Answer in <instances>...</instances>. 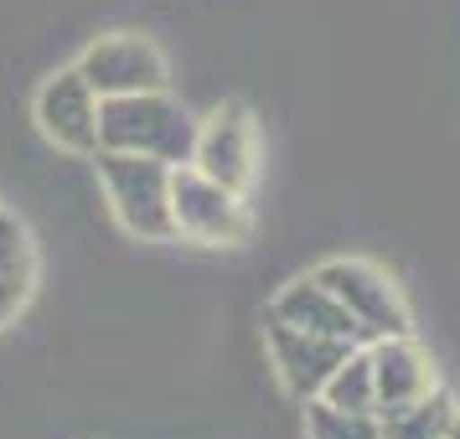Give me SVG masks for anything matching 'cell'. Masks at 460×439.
I'll return each instance as SVG.
<instances>
[{
	"label": "cell",
	"mask_w": 460,
	"mask_h": 439,
	"mask_svg": "<svg viewBox=\"0 0 460 439\" xmlns=\"http://www.w3.org/2000/svg\"><path fill=\"white\" fill-rule=\"evenodd\" d=\"M373 388H377V414L388 408H403L424 398L429 388H439V367L435 356L419 347L414 336H388V341H373Z\"/></svg>",
	"instance_id": "obj_9"
},
{
	"label": "cell",
	"mask_w": 460,
	"mask_h": 439,
	"mask_svg": "<svg viewBox=\"0 0 460 439\" xmlns=\"http://www.w3.org/2000/svg\"><path fill=\"white\" fill-rule=\"evenodd\" d=\"M357 341H336V336H321V331H300V326H285L264 315V352L274 362V377L285 382V393H295L300 403L315 398L326 388V377L341 367V356L352 352Z\"/></svg>",
	"instance_id": "obj_8"
},
{
	"label": "cell",
	"mask_w": 460,
	"mask_h": 439,
	"mask_svg": "<svg viewBox=\"0 0 460 439\" xmlns=\"http://www.w3.org/2000/svg\"><path fill=\"white\" fill-rule=\"evenodd\" d=\"M78 73L88 78V88H93L99 99L155 93V88L171 83L161 47L150 42V37H140V31H109L99 42H88L84 57H78Z\"/></svg>",
	"instance_id": "obj_6"
},
{
	"label": "cell",
	"mask_w": 460,
	"mask_h": 439,
	"mask_svg": "<svg viewBox=\"0 0 460 439\" xmlns=\"http://www.w3.org/2000/svg\"><path fill=\"white\" fill-rule=\"evenodd\" d=\"M37 274H42V259H37L31 228H26L16 212L0 207V331L16 326V315L31 305Z\"/></svg>",
	"instance_id": "obj_11"
},
{
	"label": "cell",
	"mask_w": 460,
	"mask_h": 439,
	"mask_svg": "<svg viewBox=\"0 0 460 439\" xmlns=\"http://www.w3.org/2000/svg\"><path fill=\"white\" fill-rule=\"evenodd\" d=\"M270 315L285 320V326H300V331H321V336H336V341H357V326L352 315L341 311L336 300L315 274H295L290 285H279L270 300ZM362 347V341H357Z\"/></svg>",
	"instance_id": "obj_10"
},
{
	"label": "cell",
	"mask_w": 460,
	"mask_h": 439,
	"mask_svg": "<svg viewBox=\"0 0 460 439\" xmlns=\"http://www.w3.org/2000/svg\"><path fill=\"white\" fill-rule=\"evenodd\" d=\"M191 145H197V119L166 88L99 99V150H129V155H155L166 166H191Z\"/></svg>",
	"instance_id": "obj_1"
},
{
	"label": "cell",
	"mask_w": 460,
	"mask_h": 439,
	"mask_svg": "<svg viewBox=\"0 0 460 439\" xmlns=\"http://www.w3.org/2000/svg\"><path fill=\"white\" fill-rule=\"evenodd\" d=\"M171 217H176V238H191L202 249H243L253 238V212L243 191H228L197 166L171 171Z\"/></svg>",
	"instance_id": "obj_4"
},
{
	"label": "cell",
	"mask_w": 460,
	"mask_h": 439,
	"mask_svg": "<svg viewBox=\"0 0 460 439\" xmlns=\"http://www.w3.org/2000/svg\"><path fill=\"white\" fill-rule=\"evenodd\" d=\"M445 439H460V408H456V418H450V429H445Z\"/></svg>",
	"instance_id": "obj_15"
},
{
	"label": "cell",
	"mask_w": 460,
	"mask_h": 439,
	"mask_svg": "<svg viewBox=\"0 0 460 439\" xmlns=\"http://www.w3.org/2000/svg\"><path fill=\"white\" fill-rule=\"evenodd\" d=\"M191 166L223 181L228 191L249 197L253 176H259V129L243 99L217 104L208 119H197V145H191Z\"/></svg>",
	"instance_id": "obj_5"
},
{
	"label": "cell",
	"mask_w": 460,
	"mask_h": 439,
	"mask_svg": "<svg viewBox=\"0 0 460 439\" xmlns=\"http://www.w3.org/2000/svg\"><path fill=\"white\" fill-rule=\"evenodd\" d=\"M456 408H460L456 393L439 382V388H429V393L414 398V403L377 414V429H383V439H445V429H450Z\"/></svg>",
	"instance_id": "obj_12"
},
{
	"label": "cell",
	"mask_w": 460,
	"mask_h": 439,
	"mask_svg": "<svg viewBox=\"0 0 460 439\" xmlns=\"http://www.w3.org/2000/svg\"><path fill=\"white\" fill-rule=\"evenodd\" d=\"M31 119L67 155H99V93L88 88L78 63L42 78L37 99H31Z\"/></svg>",
	"instance_id": "obj_7"
},
{
	"label": "cell",
	"mask_w": 460,
	"mask_h": 439,
	"mask_svg": "<svg viewBox=\"0 0 460 439\" xmlns=\"http://www.w3.org/2000/svg\"><path fill=\"white\" fill-rule=\"evenodd\" d=\"M311 274L341 300V311L352 315L362 347L388 341V336H414L409 300H403V290L394 285V274L377 269L373 259H326V264H315Z\"/></svg>",
	"instance_id": "obj_3"
},
{
	"label": "cell",
	"mask_w": 460,
	"mask_h": 439,
	"mask_svg": "<svg viewBox=\"0 0 460 439\" xmlns=\"http://www.w3.org/2000/svg\"><path fill=\"white\" fill-rule=\"evenodd\" d=\"M99 187L114 212V223L140 238V243H171L176 217H171V171L155 155H129V150H99Z\"/></svg>",
	"instance_id": "obj_2"
},
{
	"label": "cell",
	"mask_w": 460,
	"mask_h": 439,
	"mask_svg": "<svg viewBox=\"0 0 460 439\" xmlns=\"http://www.w3.org/2000/svg\"><path fill=\"white\" fill-rule=\"evenodd\" d=\"M315 398H326L336 408H347V414H373L377 418V388H373V352L367 347H352V352L341 356V367L326 377V388Z\"/></svg>",
	"instance_id": "obj_13"
},
{
	"label": "cell",
	"mask_w": 460,
	"mask_h": 439,
	"mask_svg": "<svg viewBox=\"0 0 460 439\" xmlns=\"http://www.w3.org/2000/svg\"><path fill=\"white\" fill-rule=\"evenodd\" d=\"M305 439H383L373 414H347L326 398H305Z\"/></svg>",
	"instance_id": "obj_14"
}]
</instances>
